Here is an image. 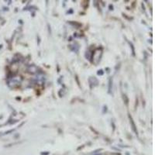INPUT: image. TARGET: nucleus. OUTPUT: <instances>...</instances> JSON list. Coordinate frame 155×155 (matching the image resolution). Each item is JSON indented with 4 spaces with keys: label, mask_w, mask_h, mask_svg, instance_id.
I'll return each instance as SVG.
<instances>
[{
    "label": "nucleus",
    "mask_w": 155,
    "mask_h": 155,
    "mask_svg": "<svg viewBox=\"0 0 155 155\" xmlns=\"http://www.w3.org/2000/svg\"><path fill=\"white\" fill-rule=\"evenodd\" d=\"M130 122H131V123H132L133 129V130H134V131H135L136 133H137V130H136L135 126H134V123H133V120H132V119H131V117H130Z\"/></svg>",
    "instance_id": "1"
}]
</instances>
